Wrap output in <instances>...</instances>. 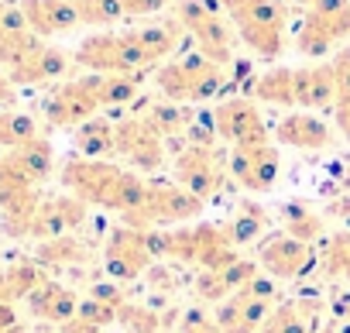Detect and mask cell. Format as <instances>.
<instances>
[{"label": "cell", "mask_w": 350, "mask_h": 333, "mask_svg": "<svg viewBox=\"0 0 350 333\" xmlns=\"http://www.w3.org/2000/svg\"><path fill=\"white\" fill-rule=\"evenodd\" d=\"M66 193L79 196L86 207H100L120 213V224L144 230V210L151 200V179L124 169L117 161H93V158H69L59 172Z\"/></svg>", "instance_id": "1"}, {"label": "cell", "mask_w": 350, "mask_h": 333, "mask_svg": "<svg viewBox=\"0 0 350 333\" xmlns=\"http://www.w3.org/2000/svg\"><path fill=\"white\" fill-rule=\"evenodd\" d=\"M230 14L237 38L261 59H278L285 52V25L288 8L282 0H220Z\"/></svg>", "instance_id": "2"}, {"label": "cell", "mask_w": 350, "mask_h": 333, "mask_svg": "<svg viewBox=\"0 0 350 333\" xmlns=\"http://www.w3.org/2000/svg\"><path fill=\"white\" fill-rule=\"evenodd\" d=\"M154 86L172 103H206L227 86V69L210 62L203 52H189L183 59H172L158 66Z\"/></svg>", "instance_id": "3"}, {"label": "cell", "mask_w": 350, "mask_h": 333, "mask_svg": "<svg viewBox=\"0 0 350 333\" xmlns=\"http://www.w3.org/2000/svg\"><path fill=\"white\" fill-rule=\"evenodd\" d=\"M76 66L90 69V72H103V76H137L154 69V62L148 59V52L141 49L134 31H100L79 42Z\"/></svg>", "instance_id": "4"}, {"label": "cell", "mask_w": 350, "mask_h": 333, "mask_svg": "<svg viewBox=\"0 0 350 333\" xmlns=\"http://www.w3.org/2000/svg\"><path fill=\"white\" fill-rule=\"evenodd\" d=\"M175 21L186 28V38H193L196 52H203L210 62L224 69L234 62L237 31L220 18L210 0H175Z\"/></svg>", "instance_id": "5"}, {"label": "cell", "mask_w": 350, "mask_h": 333, "mask_svg": "<svg viewBox=\"0 0 350 333\" xmlns=\"http://www.w3.org/2000/svg\"><path fill=\"white\" fill-rule=\"evenodd\" d=\"M282 302L275 278L258 271L241 292H234L230 299H224L217 306V326L220 333H261L265 319L271 316V309Z\"/></svg>", "instance_id": "6"}, {"label": "cell", "mask_w": 350, "mask_h": 333, "mask_svg": "<svg viewBox=\"0 0 350 333\" xmlns=\"http://www.w3.org/2000/svg\"><path fill=\"white\" fill-rule=\"evenodd\" d=\"M347 38H350V0H316L302 14L295 49L306 59H319Z\"/></svg>", "instance_id": "7"}, {"label": "cell", "mask_w": 350, "mask_h": 333, "mask_svg": "<svg viewBox=\"0 0 350 333\" xmlns=\"http://www.w3.org/2000/svg\"><path fill=\"white\" fill-rule=\"evenodd\" d=\"M172 176L186 193L200 196L203 203H210L213 196L224 193L227 186V158L217 148L206 144H183L179 155L172 158Z\"/></svg>", "instance_id": "8"}, {"label": "cell", "mask_w": 350, "mask_h": 333, "mask_svg": "<svg viewBox=\"0 0 350 333\" xmlns=\"http://www.w3.org/2000/svg\"><path fill=\"white\" fill-rule=\"evenodd\" d=\"M154 261V251L148 244V230H137V227H113L107 234V244H103V271L113 278V282H134L137 275L148 271V265Z\"/></svg>", "instance_id": "9"}, {"label": "cell", "mask_w": 350, "mask_h": 333, "mask_svg": "<svg viewBox=\"0 0 350 333\" xmlns=\"http://www.w3.org/2000/svg\"><path fill=\"white\" fill-rule=\"evenodd\" d=\"M258 265L265 275L278 278H302L319 265V251L316 244H302L295 237H288L285 230L278 234H265L258 244Z\"/></svg>", "instance_id": "10"}, {"label": "cell", "mask_w": 350, "mask_h": 333, "mask_svg": "<svg viewBox=\"0 0 350 333\" xmlns=\"http://www.w3.org/2000/svg\"><path fill=\"white\" fill-rule=\"evenodd\" d=\"M96 110H100V100L93 93L90 76L59 83L42 103V117H45L49 127H72V131L79 124H86L90 117H96Z\"/></svg>", "instance_id": "11"}, {"label": "cell", "mask_w": 350, "mask_h": 333, "mask_svg": "<svg viewBox=\"0 0 350 333\" xmlns=\"http://www.w3.org/2000/svg\"><path fill=\"white\" fill-rule=\"evenodd\" d=\"M213 120H217V134L224 141H230L234 148L271 144V131H268L261 110L254 107V100L230 96V100H224V103L213 107Z\"/></svg>", "instance_id": "12"}, {"label": "cell", "mask_w": 350, "mask_h": 333, "mask_svg": "<svg viewBox=\"0 0 350 333\" xmlns=\"http://www.w3.org/2000/svg\"><path fill=\"white\" fill-rule=\"evenodd\" d=\"M117 158L127 161V169L151 176L165 161V141L148 127V120L141 114L124 117V120H117Z\"/></svg>", "instance_id": "13"}, {"label": "cell", "mask_w": 350, "mask_h": 333, "mask_svg": "<svg viewBox=\"0 0 350 333\" xmlns=\"http://www.w3.org/2000/svg\"><path fill=\"white\" fill-rule=\"evenodd\" d=\"M206 203L193 193H186L179 183H158L151 179V200L144 210V230L172 227V224H196L203 217Z\"/></svg>", "instance_id": "14"}, {"label": "cell", "mask_w": 350, "mask_h": 333, "mask_svg": "<svg viewBox=\"0 0 350 333\" xmlns=\"http://www.w3.org/2000/svg\"><path fill=\"white\" fill-rule=\"evenodd\" d=\"M86 220V203L72 193H55V196H42L35 217H31V230L28 241H55V237H69L76 227H83Z\"/></svg>", "instance_id": "15"}, {"label": "cell", "mask_w": 350, "mask_h": 333, "mask_svg": "<svg viewBox=\"0 0 350 333\" xmlns=\"http://www.w3.org/2000/svg\"><path fill=\"white\" fill-rule=\"evenodd\" d=\"M227 172L241 189L251 193H265L278 183L282 172V158L275 151V144H258V148H234L227 158Z\"/></svg>", "instance_id": "16"}, {"label": "cell", "mask_w": 350, "mask_h": 333, "mask_svg": "<svg viewBox=\"0 0 350 333\" xmlns=\"http://www.w3.org/2000/svg\"><path fill=\"white\" fill-rule=\"evenodd\" d=\"M258 271H261L258 261L237 258V261L227 265V268H203V271L196 275L193 289H196V295H200L203 302H217V306H220L224 299H230L234 292H241Z\"/></svg>", "instance_id": "17"}, {"label": "cell", "mask_w": 350, "mask_h": 333, "mask_svg": "<svg viewBox=\"0 0 350 333\" xmlns=\"http://www.w3.org/2000/svg\"><path fill=\"white\" fill-rule=\"evenodd\" d=\"M275 137L299 151H323L333 144V127L323 117H316L312 110H292L278 120Z\"/></svg>", "instance_id": "18"}, {"label": "cell", "mask_w": 350, "mask_h": 333, "mask_svg": "<svg viewBox=\"0 0 350 333\" xmlns=\"http://www.w3.org/2000/svg\"><path fill=\"white\" fill-rule=\"evenodd\" d=\"M336 96H340V86L333 79L329 62L295 69V107L299 110H333Z\"/></svg>", "instance_id": "19"}, {"label": "cell", "mask_w": 350, "mask_h": 333, "mask_svg": "<svg viewBox=\"0 0 350 333\" xmlns=\"http://www.w3.org/2000/svg\"><path fill=\"white\" fill-rule=\"evenodd\" d=\"M21 11L28 18V28L38 38L66 35V31H76L83 25L72 0H21Z\"/></svg>", "instance_id": "20"}, {"label": "cell", "mask_w": 350, "mask_h": 333, "mask_svg": "<svg viewBox=\"0 0 350 333\" xmlns=\"http://www.w3.org/2000/svg\"><path fill=\"white\" fill-rule=\"evenodd\" d=\"M28 312L35 316V319H42V323H69V319H76V312H79V295L72 292V289H66L62 282H55V278H45L28 299Z\"/></svg>", "instance_id": "21"}, {"label": "cell", "mask_w": 350, "mask_h": 333, "mask_svg": "<svg viewBox=\"0 0 350 333\" xmlns=\"http://www.w3.org/2000/svg\"><path fill=\"white\" fill-rule=\"evenodd\" d=\"M8 151V161L11 169L28 183V186H42L52 169H55V148L49 137H35V141H25L18 148H4Z\"/></svg>", "instance_id": "22"}, {"label": "cell", "mask_w": 350, "mask_h": 333, "mask_svg": "<svg viewBox=\"0 0 350 333\" xmlns=\"http://www.w3.org/2000/svg\"><path fill=\"white\" fill-rule=\"evenodd\" d=\"M72 148L79 158L93 161H113L117 158V124L107 117H90L72 131Z\"/></svg>", "instance_id": "23"}, {"label": "cell", "mask_w": 350, "mask_h": 333, "mask_svg": "<svg viewBox=\"0 0 350 333\" xmlns=\"http://www.w3.org/2000/svg\"><path fill=\"white\" fill-rule=\"evenodd\" d=\"M69 52L66 49H55V45H42L25 66H18L14 72H8V79L14 86H38V83H52L59 76H66L69 69Z\"/></svg>", "instance_id": "24"}, {"label": "cell", "mask_w": 350, "mask_h": 333, "mask_svg": "<svg viewBox=\"0 0 350 333\" xmlns=\"http://www.w3.org/2000/svg\"><path fill=\"white\" fill-rule=\"evenodd\" d=\"M278 220H282V230L302 244H319L326 237V217L319 210H312L309 203H299V200H288L278 207Z\"/></svg>", "instance_id": "25"}, {"label": "cell", "mask_w": 350, "mask_h": 333, "mask_svg": "<svg viewBox=\"0 0 350 333\" xmlns=\"http://www.w3.org/2000/svg\"><path fill=\"white\" fill-rule=\"evenodd\" d=\"M316 312H319V302H309V299H282L271 316L265 319L261 333H312L316 330Z\"/></svg>", "instance_id": "26"}, {"label": "cell", "mask_w": 350, "mask_h": 333, "mask_svg": "<svg viewBox=\"0 0 350 333\" xmlns=\"http://www.w3.org/2000/svg\"><path fill=\"white\" fill-rule=\"evenodd\" d=\"M134 35H137L141 49L148 52V59H151L154 66H161V59H168L175 49L183 45L186 28H183L179 21H175V18H165V21H151V25L134 28Z\"/></svg>", "instance_id": "27"}, {"label": "cell", "mask_w": 350, "mask_h": 333, "mask_svg": "<svg viewBox=\"0 0 350 333\" xmlns=\"http://www.w3.org/2000/svg\"><path fill=\"white\" fill-rule=\"evenodd\" d=\"M254 100L271 103V107H295V69L288 66H275L268 72H261L251 86Z\"/></svg>", "instance_id": "28"}, {"label": "cell", "mask_w": 350, "mask_h": 333, "mask_svg": "<svg viewBox=\"0 0 350 333\" xmlns=\"http://www.w3.org/2000/svg\"><path fill=\"white\" fill-rule=\"evenodd\" d=\"M141 117L148 120V127H151L161 141H168V137H186L189 120H193V114H189L183 103H172V100H158V103H151Z\"/></svg>", "instance_id": "29"}, {"label": "cell", "mask_w": 350, "mask_h": 333, "mask_svg": "<svg viewBox=\"0 0 350 333\" xmlns=\"http://www.w3.org/2000/svg\"><path fill=\"white\" fill-rule=\"evenodd\" d=\"M268 210L265 207H258V203H241V210L224 224V234H227V241L234 244V248H241V244H251V241H258V237H265V230H268Z\"/></svg>", "instance_id": "30"}, {"label": "cell", "mask_w": 350, "mask_h": 333, "mask_svg": "<svg viewBox=\"0 0 350 333\" xmlns=\"http://www.w3.org/2000/svg\"><path fill=\"white\" fill-rule=\"evenodd\" d=\"M45 282V271L38 261H21V265H11L0 271V302H18V299H28L38 285Z\"/></svg>", "instance_id": "31"}, {"label": "cell", "mask_w": 350, "mask_h": 333, "mask_svg": "<svg viewBox=\"0 0 350 333\" xmlns=\"http://www.w3.org/2000/svg\"><path fill=\"white\" fill-rule=\"evenodd\" d=\"M93 79V93L100 100V110L103 107H124L131 103L137 93H141V83H144V72L137 76H103V72H90Z\"/></svg>", "instance_id": "32"}, {"label": "cell", "mask_w": 350, "mask_h": 333, "mask_svg": "<svg viewBox=\"0 0 350 333\" xmlns=\"http://www.w3.org/2000/svg\"><path fill=\"white\" fill-rule=\"evenodd\" d=\"M319 268L326 278H350V230H336L319 241Z\"/></svg>", "instance_id": "33"}, {"label": "cell", "mask_w": 350, "mask_h": 333, "mask_svg": "<svg viewBox=\"0 0 350 333\" xmlns=\"http://www.w3.org/2000/svg\"><path fill=\"white\" fill-rule=\"evenodd\" d=\"M35 137H42V134H38V120L31 114L0 110V148H18Z\"/></svg>", "instance_id": "34"}, {"label": "cell", "mask_w": 350, "mask_h": 333, "mask_svg": "<svg viewBox=\"0 0 350 333\" xmlns=\"http://www.w3.org/2000/svg\"><path fill=\"white\" fill-rule=\"evenodd\" d=\"M72 4H76L83 25H113V21L127 18L124 0H72Z\"/></svg>", "instance_id": "35"}, {"label": "cell", "mask_w": 350, "mask_h": 333, "mask_svg": "<svg viewBox=\"0 0 350 333\" xmlns=\"http://www.w3.org/2000/svg\"><path fill=\"white\" fill-rule=\"evenodd\" d=\"M86 258V248L72 237H55V241H42L38 248V261L42 265H76Z\"/></svg>", "instance_id": "36"}, {"label": "cell", "mask_w": 350, "mask_h": 333, "mask_svg": "<svg viewBox=\"0 0 350 333\" xmlns=\"http://www.w3.org/2000/svg\"><path fill=\"white\" fill-rule=\"evenodd\" d=\"M117 323H124L131 333H158L161 330V316L148 306H137V302H124L117 312Z\"/></svg>", "instance_id": "37"}, {"label": "cell", "mask_w": 350, "mask_h": 333, "mask_svg": "<svg viewBox=\"0 0 350 333\" xmlns=\"http://www.w3.org/2000/svg\"><path fill=\"white\" fill-rule=\"evenodd\" d=\"M117 312H120V306H113V302H107V299L90 295V299H83V302H79V312H76V316L103 330V326L117 323Z\"/></svg>", "instance_id": "38"}, {"label": "cell", "mask_w": 350, "mask_h": 333, "mask_svg": "<svg viewBox=\"0 0 350 333\" xmlns=\"http://www.w3.org/2000/svg\"><path fill=\"white\" fill-rule=\"evenodd\" d=\"M179 333H220L217 316H210L206 309H186L179 319Z\"/></svg>", "instance_id": "39"}, {"label": "cell", "mask_w": 350, "mask_h": 333, "mask_svg": "<svg viewBox=\"0 0 350 333\" xmlns=\"http://www.w3.org/2000/svg\"><path fill=\"white\" fill-rule=\"evenodd\" d=\"M0 31H4V35L31 31V28H28V18H25V11H21V4H14V0H0Z\"/></svg>", "instance_id": "40"}, {"label": "cell", "mask_w": 350, "mask_h": 333, "mask_svg": "<svg viewBox=\"0 0 350 333\" xmlns=\"http://www.w3.org/2000/svg\"><path fill=\"white\" fill-rule=\"evenodd\" d=\"M333 124H336V131L343 134V141L350 144V90H343L340 96H336V103H333Z\"/></svg>", "instance_id": "41"}, {"label": "cell", "mask_w": 350, "mask_h": 333, "mask_svg": "<svg viewBox=\"0 0 350 333\" xmlns=\"http://www.w3.org/2000/svg\"><path fill=\"white\" fill-rule=\"evenodd\" d=\"M329 69H333V79H336L340 93L350 90V45H343V49L329 59Z\"/></svg>", "instance_id": "42"}, {"label": "cell", "mask_w": 350, "mask_h": 333, "mask_svg": "<svg viewBox=\"0 0 350 333\" xmlns=\"http://www.w3.org/2000/svg\"><path fill=\"white\" fill-rule=\"evenodd\" d=\"M168 4H175V0H124V11L127 18H141V14H158Z\"/></svg>", "instance_id": "43"}, {"label": "cell", "mask_w": 350, "mask_h": 333, "mask_svg": "<svg viewBox=\"0 0 350 333\" xmlns=\"http://www.w3.org/2000/svg\"><path fill=\"white\" fill-rule=\"evenodd\" d=\"M14 103V83L0 72V107H11Z\"/></svg>", "instance_id": "44"}, {"label": "cell", "mask_w": 350, "mask_h": 333, "mask_svg": "<svg viewBox=\"0 0 350 333\" xmlns=\"http://www.w3.org/2000/svg\"><path fill=\"white\" fill-rule=\"evenodd\" d=\"M0 333H25V326H21V323H14V326H4Z\"/></svg>", "instance_id": "45"}, {"label": "cell", "mask_w": 350, "mask_h": 333, "mask_svg": "<svg viewBox=\"0 0 350 333\" xmlns=\"http://www.w3.org/2000/svg\"><path fill=\"white\" fill-rule=\"evenodd\" d=\"M288 4H299V8H312L316 0H288Z\"/></svg>", "instance_id": "46"}]
</instances>
